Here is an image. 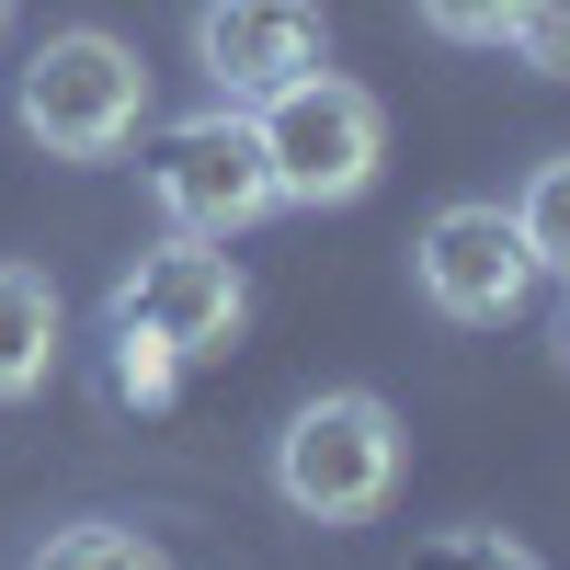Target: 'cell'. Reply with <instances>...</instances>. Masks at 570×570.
Here are the masks:
<instances>
[{
  "label": "cell",
  "mask_w": 570,
  "mask_h": 570,
  "mask_svg": "<svg viewBox=\"0 0 570 570\" xmlns=\"http://www.w3.org/2000/svg\"><path fill=\"white\" fill-rule=\"evenodd\" d=\"M400 468H411V434H400V411L376 400V389H320L285 411V434H274V502L297 513V525H376V513L400 502Z\"/></svg>",
  "instance_id": "cell-1"
},
{
  "label": "cell",
  "mask_w": 570,
  "mask_h": 570,
  "mask_svg": "<svg viewBox=\"0 0 570 570\" xmlns=\"http://www.w3.org/2000/svg\"><path fill=\"white\" fill-rule=\"evenodd\" d=\"M12 115H23V137H35L46 160H126L137 126H149V69H137L126 35L69 23V35H46L35 58H23Z\"/></svg>",
  "instance_id": "cell-2"
},
{
  "label": "cell",
  "mask_w": 570,
  "mask_h": 570,
  "mask_svg": "<svg viewBox=\"0 0 570 570\" xmlns=\"http://www.w3.org/2000/svg\"><path fill=\"white\" fill-rule=\"evenodd\" d=\"M252 137H263V171H274V206H354L376 160H389V115L376 91L343 80V69H308L252 104Z\"/></svg>",
  "instance_id": "cell-3"
},
{
  "label": "cell",
  "mask_w": 570,
  "mask_h": 570,
  "mask_svg": "<svg viewBox=\"0 0 570 570\" xmlns=\"http://www.w3.org/2000/svg\"><path fill=\"white\" fill-rule=\"evenodd\" d=\"M149 206L171 217V240H240V228L274 217V171L252 104H195L149 137Z\"/></svg>",
  "instance_id": "cell-4"
},
{
  "label": "cell",
  "mask_w": 570,
  "mask_h": 570,
  "mask_svg": "<svg viewBox=\"0 0 570 570\" xmlns=\"http://www.w3.org/2000/svg\"><path fill=\"white\" fill-rule=\"evenodd\" d=\"M411 285H422V308L456 320V331H502V320H525L537 297V263H525V228H513V206H434L422 217V240H411Z\"/></svg>",
  "instance_id": "cell-5"
},
{
  "label": "cell",
  "mask_w": 570,
  "mask_h": 570,
  "mask_svg": "<svg viewBox=\"0 0 570 570\" xmlns=\"http://www.w3.org/2000/svg\"><path fill=\"white\" fill-rule=\"evenodd\" d=\"M104 320H149L160 343L195 365V354H228V343H240L252 285H240V263H228V240H160V252H137V263L115 274Z\"/></svg>",
  "instance_id": "cell-6"
},
{
  "label": "cell",
  "mask_w": 570,
  "mask_h": 570,
  "mask_svg": "<svg viewBox=\"0 0 570 570\" xmlns=\"http://www.w3.org/2000/svg\"><path fill=\"white\" fill-rule=\"evenodd\" d=\"M195 69H206L217 104H263V91L331 69V23H320V0H206Z\"/></svg>",
  "instance_id": "cell-7"
},
{
  "label": "cell",
  "mask_w": 570,
  "mask_h": 570,
  "mask_svg": "<svg viewBox=\"0 0 570 570\" xmlns=\"http://www.w3.org/2000/svg\"><path fill=\"white\" fill-rule=\"evenodd\" d=\"M58 343H69L58 285H46L35 263H0V411H12V400H35L46 376H58Z\"/></svg>",
  "instance_id": "cell-8"
},
{
  "label": "cell",
  "mask_w": 570,
  "mask_h": 570,
  "mask_svg": "<svg viewBox=\"0 0 570 570\" xmlns=\"http://www.w3.org/2000/svg\"><path fill=\"white\" fill-rule=\"evenodd\" d=\"M23 570H171L149 525H126V513H80V525H46L23 548Z\"/></svg>",
  "instance_id": "cell-9"
},
{
  "label": "cell",
  "mask_w": 570,
  "mask_h": 570,
  "mask_svg": "<svg viewBox=\"0 0 570 570\" xmlns=\"http://www.w3.org/2000/svg\"><path fill=\"white\" fill-rule=\"evenodd\" d=\"M513 228H525V263L570 285V149H548L525 171V195H513Z\"/></svg>",
  "instance_id": "cell-10"
},
{
  "label": "cell",
  "mask_w": 570,
  "mask_h": 570,
  "mask_svg": "<svg viewBox=\"0 0 570 570\" xmlns=\"http://www.w3.org/2000/svg\"><path fill=\"white\" fill-rule=\"evenodd\" d=\"M104 389H115V400H137V411H160V400L183 389V354L160 343L149 320H104Z\"/></svg>",
  "instance_id": "cell-11"
},
{
  "label": "cell",
  "mask_w": 570,
  "mask_h": 570,
  "mask_svg": "<svg viewBox=\"0 0 570 570\" xmlns=\"http://www.w3.org/2000/svg\"><path fill=\"white\" fill-rule=\"evenodd\" d=\"M411 570H548L537 548H513L502 525H445V537H422Z\"/></svg>",
  "instance_id": "cell-12"
},
{
  "label": "cell",
  "mask_w": 570,
  "mask_h": 570,
  "mask_svg": "<svg viewBox=\"0 0 570 570\" xmlns=\"http://www.w3.org/2000/svg\"><path fill=\"white\" fill-rule=\"evenodd\" d=\"M502 46H513V58H525L537 80H570V0H525Z\"/></svg>",
  "instance_id": "cell-13"
},
{
  "label": "cell",
  "mask_w": 570,
  "mask_h": 570,
  "mask_svg": "<svg viewBox=\"0 0 570 570\" xmlns=\"http://www.w3.org/2000/svg\"><path fill=\"white\" fill-rule=\"evenodd\" d=\"M513 12H525V0H422V23H434L445 46H502Z\"/></svg>",
  "instance_id": "cell-14"
},
{
  "label": "cell",
  "mask_w": 570,
  "mask_h": 570,
  "mask_svg": "<svg viewBox=\"0 0 570 570\" xmlns=\"http://www.w3.org/2000/svg\"><path fill=\"white\" fill-rule=\"evenodd\" d=\"M559 354H570V308H559Z\"/></svg>",
  "instance_id": "cell-15"
},
{
  "label": "cell",
  "mask_w": 570,
  "mask_h": 570,
  "mask_svg": "<svg viewBox=\"0 0 570 570\" xmlns=\"http://www.w3.org/2000/svg\"><path fill=\"white\" fill-rule=\"evenodd\" d=\"M0 35H12V0H0Z\"/></svg>",
  "instance_id": "cell-16"
}]
</instances>
